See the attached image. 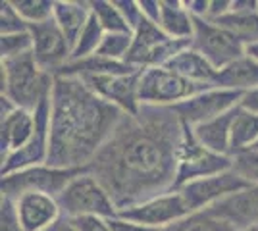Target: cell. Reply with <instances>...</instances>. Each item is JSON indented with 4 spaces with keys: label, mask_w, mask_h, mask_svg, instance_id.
<instances>
[{
    "label": "cell",
    "mask_w": 258,
    "mask_h": 231,
    "mask_svg": "<svg viewBox=\"0 0 258 231\" xmlns=\"http://www.w3.org/2000/svg\"><path fill=\"white\" fill-rule=\"evenodd\" d=\"M170 231H233L227 223L218 220L208 210L191 212L187 218H183L179 223H175Z\"/></svg>",
    "instance_id": "cell-29"
},
{
    "label": "cell",
    "mask_w": 258,
    "mask_h": 231,
    "mask_svg": "<svg viewBox=\"0 0 258 231\" xmlns=\"http://www.w3.org/2000/svg\"><path fill=\"white\" fill-rule=\"evenodd\" d=\"M91 14L100 23L104 33H133L127 22L123 20L121 12L116 6V0H89Z\"/></svg>",
    "instance_id": "cell-27"
},
{
    "label": "cell",
    "mask_w": 258,
    "mask_h": 231,
    "mask_svg": "<svg viewBox=\"0 0 258 231\" xmlns=\"http://www.w3.org/2000/svg\"><path fill=\"white\" fill-rule=\"evenodd\" d=\"M187 46H191V41L172 39L162 31L158 23L143 18L139 25L133 29V44L125 62L137 69L168 66L173 56H177Z\"/></svg>",
    "instance_id": "cell-6"
},
{
    "label": "cell",
    "mask_w": 258,
    "mask_h": 231,
    "mask_svg": "<svg viewBox=\"0 0 258 231\" xmlns=\"http://www.w3.org/2000/svg\"><path fill=\"white\" fill-rule=\"evenodd\" d=\"M123 114L87 87L83 79L56 75L50 95V154L46 164L87 168Z\"/></svg>",
    "instance_id": "cell-2"
},
{
    "label": "cell",
    "mask_w": 258,
    "mask_h": 231,
    "mask_svg": "<svg viewBox=\"0 0 258 231\" xmlns=\"http://www.w3.org/2000/svg\"><path fill=\"white\" fill-rule=\"evenodd\" d=\"M16 210L25 231H44L62 218L56 197L43 193H25L16 200Z\"/></svg>",
    "instance_id": "cell-17"
},
{
    "label": "cell",
    "mask_w": 258,
    "mask_h": 231,
    "mask_svg": "<svg viewBox=\"0 0 258 231\" xmlns=\"http://www.w3.org/2000/svg\"><path fill=\"white\" fill-rule=\"evenodd\" d=\"M62 216L76 220L83 216H100V218H116L118 208L114 204L108 191L102 183L93 176L89 170L68 185V187L56 197Z\"/></svg>",
    "instance_id": "cell-4"
},
{
    "label": "cell",
    "mask_w": 258,
    "mask_h": 231,
    "mask_svg": "<svg viewBox=\"0 0 258 231\" xmlns=\"http://www.w3.org/2000/svg\"><path fill=\"white\" fill-rule=\"evenodd\" d=\"M121 218L131 220L141 225H147L156 231L170 229L175 223H179L183 218L191 214L183 195L175 189L170 193H164L158 197H152L137 206L118 212Z\"/></svg>",
    "instance_id": "cell-9"
},
{
    "label": "cell",
    "mask_w": 258,
    "mask_h": 231,
    "mask_svg": "<svg viewBox=\"0 0 258 231\" xmlns=\"http://www.w3.org/2000/svg\"><path fill=\"white\" fill-rule=\"evenodd\" d=\"M231 170L248 185H258V150L247 148L231 154Z\"/></svg>",
    "instance_id": "cell-32"
},
{
    "label": "cell",
    "mask_w": 258,
    "mask_h": 231,
    "mask_svg": "<svg viewBox=\"0 0 258 231\" xmlns=\"http://www.w3.org/2000/svg\"><path fill=\"white\" fill-rule=\"evenodd\" d=\"M104 29L100 27V23L91 16L89 23L85 25V29L81 31V35L77 37V41L72 46V62L74 60H83V58H89V56L97 54L98 48H100V43L104 39Z\"/></svg>",
    "instance_id": "cell-28"
},
{
    "label": "cell",
    "mask_w": 258,
    "mask_h": 231,
    "mask_svg": "<svg viewBox=\"0 0 258 231\" xmlns=\"http://www.w3.org/2000/svg\"><path fill=\"white\" fill-rule=\"evenodd\" d=\"M44 231H76V227H74V221L70 220V218L62 216L56 223H52L48 229H44Z\"/></svg>",
    "instance_id": "cell-43"
},
{
    "label": "cell",
    "mask_w": 258,
    "mask_h": 231,
    "mask_svg": "<svg viewBox=\"0 0 258 231\" xmlns=\"http://www.w3.org/2000/svg\"><path fill=\"white\" fill-rule=\"evenodd\" d=\"M35 129V112L14 108L0 116V160L20 150L31 139Z\"/></svg>",
    "instance_id": "cell-18"
},
{
    "label": "cell",
    "mask_w": 258,
    "mask_h": 231,
    "mask_svg": "<svg viewBox=\"0 0 258 231\" xmlns=\"http://www.w3.org/2000/svg\"><path fill=\"white\" fill-rule=\"evenodd\" d=\"M229 10H231V0H210L206 20L218 22V20H222L224 16H227Z\"/></svg>",
    "instance_id": "cell-39"
},
{
    "label": "cell",
    "mask_w": 258,
    "mask_h": 231,
    "mask_svg": "<svg viewBox=\"0 0 258 231\" xmlns=\"http://www.w3.org/2000/svg\"><path fill=\"white\" fill-rule=\"evenodd\" d=\"M29 35L33 39V56L37 64L48 73L56 75L72 62V44L68 43L54 20L29 25Z\"/></svg>",
    "instance_id": "cell-14"
},
{
    "label": "cell",
    "mask_w": 258,
    "mask_h": 231,
    "mask_svg": "<svg viewBox=\"0 0 258 231\" xmlns=\"http://www.w3.org/2000/svg\"><path fill=\"white\" fill-rule=\"evenodd\" d=\"M141 71L137 67L129 66L127 62L119 60H110L100 54H93L83 60H74L68 66H64L56 75H74V77H98V75H123V73H133Z\"/></svg>",
    "instance_id": "cell-23"
},
{
    "label": "cell",
    "mask_w": 258,
    "mask_h": 231,
    "mask_svg": "<svg viewBox=\"0 0 258 231\" xmlns=\"http://www.w3.org/2000/svg\"><path fill=\"white\" fill-rule=\"evenodd\" d=\"M91 16L93 14H91L89 0H54L52 20L72 46L81 35V31L85 29Z\"/></svg>",
    "instance_id": "cell-19"
},
{
    "label": "cell",
    "mask_w": 258,
    "mask_h": 231,
    "mask_svg": "<svg viewBox=\"0 0 258 231\" xmlns=\"http://www.w3.org/2000/svg\"><path fill=\"white\" fill-rule=\"evenodd\" d=\"M191 46L205 56L216 69L226 67L227 64L245 54V46L227 29L210 20H195Z\"/></svg>",
    "instance_id": "cell-11"
},
{
    "label": "cell",
    "mask_w": 258,
    "mask_h": 231,
    "mask_svg": "<svg viewBox=\"0 0 258 231\" xmlns=\"http://www.w3.org/2000/svg\"><path fill=\"white\" fill-rule=\"evenodd\" d=\"M162 231H170V229H162Z\"/></svg>",
    "instance_id": "cell-47"
},
{
    "label": "cell",
    "mask_w": 258,
    "mask_h": 231,
    "mask_svg": "<svg viewBox=\"0 0 258 231\" xmlns=\"http://www.w3.org/2000/svg\"><path fill=\"white\" fill-rule=\"evenodd\" d=\"M0 231H25L18 216L14 198L0 197Z\"/></svg>",
    "instance_id": "cell-35"
},
{
    "label": "cell",
    "mask_w": 258,
    "mask_h": 231,
    "mask_svg": "<svg viewBox=\"0 0 258 231\" xmlns=\"http://www.w3.org/2000/svg\"><path fill=\"white\" fill-rule=\"evenodd\" d=\"M237 108L224 114V116H218L214 120L205 121V123H201L197 127H191L195 139L203 146L214 150V152L231 156V125H233V120H235Z\"/></svg>",
    "instance_id": "cell-21"
},
{
    "label": "cell",
    "mask_w": 258,
    "mask_h": 231,
    "mask_svg": "<svg viewBox=\"0 0 258 231\" xmlns=\"http://www.w3.org/2000/svg\"><path fill=\"white\" fill-rule=\"evenodd\" d=\"M112 218H100V216H83V218H76L74 227L76 231H112L110 225Z\"/></svg>",
    "instance_id": "cell-37"
},
{
    "label": "cell",
    "mask_w": 258,
    "mask_h": 231,
    "mask_svg": "<svg viewBox=\"0 0 258 231\" xmlns=\"http://www.w3.org/2000/svg\"><path fill=\"white\" fill-rule=\"evenodd\" d=\"M131 44H133V33H106L97 54L110 58V60L125 62Z\"/></svg>",
    "instance_id": "cell-31"
},
{
    "label": "cell",
    "mask_w": 258,
    "mask_h": 231,
    "mask_svg": "<svg viewBox=\"0 0 258 231\" xmlns=\"http://www.w3.org/2000/svg\"><path fill=\"white\" fill-rule=\"evenodd\" d=\"M183 2H185V8L189 10V14L195 20H206L210 0H183Z\"/></svg>",
    "instance_id": "cell-41"
},
{
    "label": "cell",
    "mask_w": 258,
    "mask_h": 231,
    "mask_svg": "<svg viewBox=\"0 0 258 231\" xmlns=\"http://www.w3.org/2000/svg\"><path fill=\"white\" fill-rule=\"evenodd\" d=\"M252 148H256V150H258V143H256V144H254V146H252Z\"/></svg>",
    "instance_id": "cell-46"
},
{
    "label": "cell",
    "mask_w": 258,
    "mask_h": 231,
    "mask_svg": "<svg viewBox=\"0 0 258 231\" xmlns=\"http://www.w3.org/2000/svg\"><path fill=\"white\" fill-rule=\"evenodd\" d=\"M110 225H112V231H156L152 227H147V225H141V223H135L131 220H125L121 216H116L110 220Z\"/></svg>",
    "instance_id": "cell-40"
},
{
    "label": "cell",
    "mask_w": 258,
    "mask_h": 231,
    "mask_svg": "<svg viewBox=\"0 0 258 231\" xmlns=\"http://www.w3.org/2000/svg\"><path fill=\"white\" fill-rule=\"evenodd\" d=\"M245 54L248 56V58H252L254 62H258V41L252 44H247L245 46Z\"/></svg>",
    "instance_id": "cell-44"
},
{
    "label": "cell",
    "mask_w": 258,
    "mask_h": 231,
    "mask_svg": "<svg viewBox=\"0 0 258 231\" xmlns=\"http://www.w3.org/2000/svg\"><path fill=\"white\" fill-rule=\"evenodd\" d=\"M239 108L258 116V87L250 89V91H247V93H243L241 102H239Z\"/></svg>",
    "instance_id": "cell-42"
},
{
    "label": "cell",
    "mask_w": 258,
    "mask_h": 231,
    "mask_svg": "<svg viewBox=\"0 0 258 231\" xmlns=\"http://www.w3.org/2000/svg\"><path fill=\"white\" fill-rule=\"evenodd\" d=\"M243 231H258V223L256 225H252V227H248V229H243Z\"/></svg>",
    "instance_id": "cell-45"
},
{
    "label": "cell",
    "mask_w": 258,
    "mask_h": 231,
    "mask_svg": "<svg viewBox=\"0 0 258 231\" xmlns=\"http://www.w3.org/2000/svg\"><path fill=\"white\" fill-rule=\"evenodd\" d=\"M160 29L177 41H191L195 33V18L185 8L183 0H162Z\"/></svg>",
    "instance_id": "cell-24"
},
{
    "label": "cell",
    "mask_w": 258,
    "mask_h": 231,
    "mask_svg": "<svg viewBox=\"0 0 258 231\" xmlns=\"http://www.w3.org/2000/svg\"><path fill=\"white\" fill-rule=\"evenodd\" d=\"M139 77L141 71H133V73H123V75L85 77L83 81L93 93H97L100 99L116 106L121 114L133 116L141 110Z\"/></svg>",
    "instance_id": "cell-15"
},
{
    "label": "cell",
    "mask_w": 258,
    "mask_h": 231,
    "mask_svg": "<svg viewBox=\"0 0 258 231\" xmlns=\"http://www.w3.org/2000/svg\"><path fill=\"white\" fill-rule=\"evenodd\" d=\"M50 154V99L35 110V129L31 139L20 150L0 160V176H8L31 166L48 162Z\"/></svg>",
    "instance_id": "cell-10"
},
{
    "label": "cell",
    "mask_w": 258,
    "mask_h": 231,
    "mask_svg": "<svg viewBox=\"0 0 258 231\" xmlns=\"http://www.w3.org/2000/svg\"><path fill=\"white\" fill-rule=\"evenodd\" d=\"M241 97H243V93L220 87H208L181 104H177L173 110L177 112V116L181 118V121L187 127H197L205 121H210L218 116H224L227 112L235 110L241 102Z\"/></svg>",
    "instance_id": "cell-12"
},
{
    "label": "cell",
    "mask_w": 258,
    "mask_h": 231,
    "mask_svg": "<svg viewBox=\"0 0 258 231\" xmlns=\"http://www.w3.org/2000/svg\"><path fill=\"white\" fill-rule=\"evenodd\" d=\"M208 212L218 220L227 223L233 231L248 229L258 223V185L237 191L224 198L216 206L208 208Z\"/></svg>",
    "instance_id": "cell-16"
},
{
    "label": "cell",
    "mask_w": 258,
    "mask_h": 231,
    "mask_svg": "<svg viewBox=\"0 0 258 231\" xmlns=\"http://www.w3.org/2000/svg\"><path fill=\"white\" fill-rule=\"evenodd\" d=\"M56 75L37 64L33 52L12 60H0V97L16 108L35 112L50 99Z\"/></svg>",
    "instance_id": "cell-3"
},
{
    "label": "cell",
    "mask_w": 258,
    "mask_h": 231,
    "mask_svg": "<svg viewBox=\"0 0 258 231\" xmlns=\"http://www.w3.org/2000/svg\"><path fill=\"white\" fill-rule=\"evenodd\" d=\"M245 187H248L247 181L241 179L233 170H227L224 174H216V176L191 181V183L179 187L177 191L183 195L189 210L199 212V210L212 208L218 202H222L224 198Z\"/></svg>",
    "instance_id": "cell-13"
},
{
    "label": "cell",
    "mask_w": 258,
    "mask_h": 231,
    "mask_svg": "<svg viewBox=\"0 0 258 231\" xmlns=\"http://www.w3.org/2000/svg\"><path fill=\"white\" fill-rule=\"evenodd\" d=\"M116 6H118V10L121 12L123 20L127 22L129 29L133 31V29L141 23V20H143L139 0H116Z\"/></svg>",
    "instance_id": "cell-36"
},
{
    "label": "cell",
    "mask_w": 258,
    "mask_h": 231,
    "mask_svg": "<svg viewBox=\"0 0 258 231\" xmlns=\"http://www.w3.org/2000/svg\"><path fill=\"white\" fill-rule=\"evenodd\" d=\"M208 87L187 81L170 67H151L141 69L139 77V100L141 106H160L175 108L177 104L195 97L197 93Z\"/></svg>",
    "instance_id": "cell-7"
},
{
    "label": "cell",
    "mask_w": 258,
    "mask_h": 231,
    "mask_svg": "<svg viewBox=\"0 0 258 231\" xmlns=\"http://www.w3.org/2000/svg\"><path fill=\"white\" fill-rule=\"evenodd\" d=\"M185 123L173 108L141 106L125 116L87 170L102 183L118 212L175 191Z\"/></svg>",
    "instance_id": "cell-1"
},
{
    "label": "cell",
    "mask_w": 258,
    "mask_h": 231,
    "mask_svg": "<svg viewBox=\"0 0 258 231\" xmlns=\"http://www.w3.org/2000/svg\"><path fill=\"white\" fill-rule=\"evenodd\" d=\"M29 31V25L25 23L20 12L16 10L12 0H4L0 4V35H16Z\"/></svg>",
    "instance_id": "cell-34"
},
{
    "label": "cell",
    "mask_w": 258,
    "mask_h": 231,
    "mask_svg": "<svg viewBox=\"0 0 258 231\" xmlns=\"http://www.w3.org/2000/svg\"><path fill=\"white\" fill-rule=\"evenodd\" d=\"M33 52V39L29 31L16 35H0V60H12Z\"/></svg>",
    "instance_id": "cell-33"
},
{
    "label": "cell",
    "mask_w": 258,
    "mask_h": 231,
    "mask_svg": "<svg viewBox=\"0 0 258 231\" xmlns=\"http://www.w3.org/2000/svg\"><path fill=\"white\" fill-rule=\"evenodd\" d=\"M218 25H222L235 37L243 46L252 44L258 41V10L252 12H231L218 20Z\"/></svg>",
    "instance_id": "cell-25"
},
{
    "label": "cell",
    "mask_w": 258,
    "mask_h": 231,
    "mask_svg": "<svg viewBox=\"0 0 258 231\" xmlns=\"http://www.w3.org/2000/svg\"><path fill=\"white\" fill-rule=\"evenodd\" d=\"M258 143V116L237 108L231 125V154L252 148Z\"/></svg>",
    "instance_id": "cell-26"
},
{
    "label": "cell",
    "mask_w": 258,
    "mask_h": 231,
    "mask_svg": "<svg viewBox=\"0 0 258 231\" xmlns=\"http://www.w3.org/2000/svg\"><path fill=\"white\" fill-rule=\"evenodd\" d=\"M87 172V168H56L50 164L31 166L8 176H0V197L16 198L25 193H43L50 197H58L79 174Z\"/></svg>",
    "instance_id": "cell-5"
},
{
    "label": "cell",
    "mask_w": 258,
    "mask_h": 231,
    "mask_svg": "<svg viewBox=\"0 0 258 231\" xmlns=\"http://www.w3.org/2000/svg\"><path fill=\"white\" fill-rule=\"evenodd\" d=\"M141 14L145 20L152 23L160 22V10H162V0H139Z\"/></svg>",
    "instance_id": "cell-38"
},
{
    "label": "cell",
    "mask_w": 258,
    "mask_h": 231,
    "mask_svg": "<svg viewBox=\"0 0 258 231\" xmlns=\"http://www.w3.org/2000/svg\"><path fill=\"white\" fill-rule=\"evenodd\" d=\"M27 25H37L52 20L54 0H12Z\"/></svg>",
    "instance_id": "cell-30"
},
{
    "label": "cell",
    "mask_w": 258,
    "mask_h": 231,
    "mask_svg": "<svg viewBox=\"0 0 258 231\" xmlns=\"http://www.w3.org/2000/svg\"><path fill=\"white\" fill-rule=\"evenodd\" d=\"M214 87L235 91V93H247L250 89L258 87V62L243 54L226 67L218 69Z\"/></svg>",
    "instance_id": "cell-22"
},
{
    "label": "cell",
    "mask_w": 258,
    "mask_h": 231,
    "mask_svg": "<svg viewBox=\"0 0 258 231\" xmlns=\"http://www.w3.org/2000/svg\"><path fill=\"white\" fill-rule=\"evenodd\" d=\"M231 170V156L218 154L210 148H206L195 139L191 127L185 125L183 133L181 150L177 160V177H175V189L183 187L191 181L210 177L216 174H224Z\"/></svg>",
    "instance_id": "cell-8"
},
{
    "label": "cell",
    "mask_w": 258,
    "mask_h": 231,
    "mask_svg": "<svg viewBox=\"0 0 258 231\" xmlns=\"http://www.w3.org/2000/svg\"><path fill=\"white\" fill-rule=\"evenodd\" d=\"M166 67L185 77L187 81L203 87H214L216 75H218V69L201 52H197L193 46L183 48L179 54L173 56Z\"/></svg>",
    "instance_id": "cell-20"
}]
</instances>
